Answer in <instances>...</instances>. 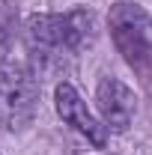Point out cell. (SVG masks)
<instances>
[{
  "label": "cell",
  "instance_id": "obj_1",
  "mask_svg": "<svg viewBox=\"0 0 152 155\" xmlns=\"http://www.w3.org/2000/svg\"><path fill=\"white\" fill-rule=\"evenodd\" d=\"M27 45L42 63H60L69 54L84 51L95 39V18L87 9L63 12V15H33L27 18Z\"/></svg>",
  "mask_w": 152,
  "mask_h": 155
},
{
  "label": "cell",
  "instance_id": "obj_6",
  "mask_svg": "<svg viewBox=\"0 0 152 155\" xmlns=\"http://www.w3.org/2000/svg\"><path fill=\"white\" fill-rule=\"evenodd\" d=\"M15 27H18V15L9 3H0V69L9 63V45H12V36H15Z\"/></svg>",
  "mask_w": 152,
  "mask_h": 155
},
{
  "label": "cell",
  "instance_id": "obj_3",
  "mask_svg": "<svg viewBox=\"0 0 152 155\" xmlns=\"http://www.w3.org/2000/svg\"><path fill=\"white\" fill-rule=\"evenodd\" d=\"M39 110V78L27 63H6L0 69V128L24 131Z\"/></svg>",
  "mask_w": 152,
  "mask_h": 155
},
{
  "label": "cell",
  "instance_id": "obj_2",
  "mask_svg": "<svg viewBox=\"0 0 152 155\" xmlns=\"http://www.w3.org/2000/svg\"><path fill=\"white\" fill-rule=\"evenodd\" d=\"M116 51L143 84H152V15L131 0H119L107 15Z\"/></svg>",
  "mask_w": 152,
  "mask_h": 155
},
{
  "label": "cell",
  "instance_id": "obj_4",
  "mask_svg": "<svg viewBox=\"0 0 152 155\" xmlns=\"http://www.w3.org/2000/svg\"><path fill=\"white\" fill-rule=\"evenodd\" d=\"M54 104H57V114L75 128L81 134L87 137L93 146H104L107 143V137H111V128L101 122V116H95L90 107H87V101L81 98L75 87L69 84V81H60L57 90H54Z\"/></svg>",
  "mask_w": 152,
  "mask_h": 155
},
{
  "label": "cell",
  "instance_id": "obj_5",
  "mask_svg": "<svg viewBox=\"0 0 152 155\" xmlns=\"http://www.w3.org/2000/svg\"><path fill=\"white\" fill-rule=\"evenodd\" d=\"M95 104H98L101 122H104L111 131H125V128L131 125V119H134V93L119 78L107 75V78L98 81Z\"/></svg>",
  "mask_w": 152,
  "mask_h": 155
}]
</instances>
